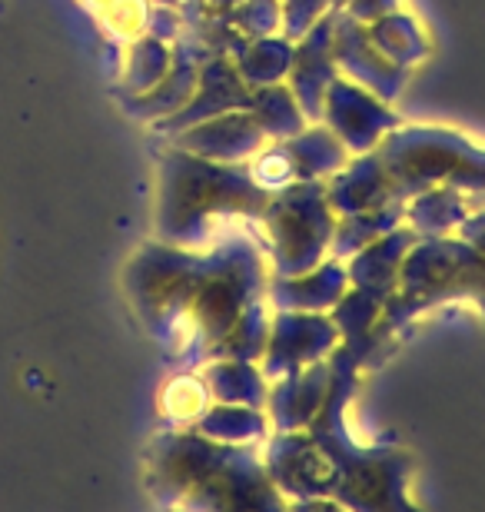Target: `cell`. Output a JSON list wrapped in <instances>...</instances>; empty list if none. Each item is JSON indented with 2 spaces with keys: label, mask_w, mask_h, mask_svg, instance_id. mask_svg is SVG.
Masks as SVG:
<instances>
[]
</instances>
